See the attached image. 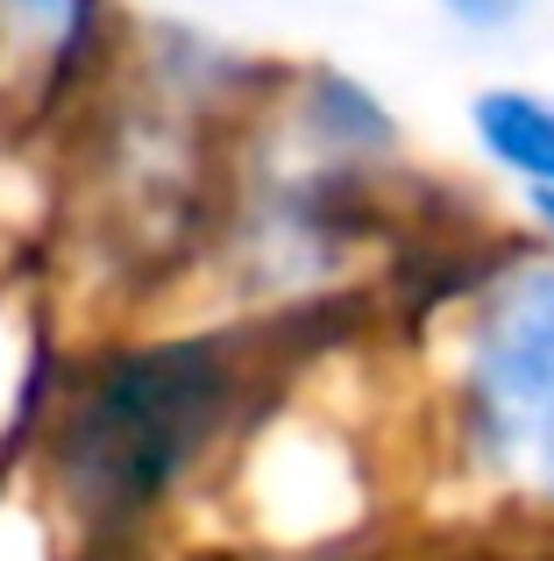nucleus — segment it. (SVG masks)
Instances as JSON below:
<instances>
[{
  "instance_id": "2",
  "label": "nucleus",
  "mask_w": 554,
  "mask_h": 561,
  "mask_svg": "<svg viewBox=\"0 0 554 561\" xmlns=\"http://www.w3.org/2000/svg\"><path fill=\"white\" fill-rule=\"evenodd\" d=\"M441 434L462 483L554 526V256L512 242L455 291L441 334Z\"/></svg>"
},
{
  "instance_id": "1",
  "label": "nucleus",
  "mask_w": 554,
  "mask_h": 561,
  "mask_svg": "<svg viewBox=\"0 0 554 561\" xmlns=\"http://www.w3.org/2000/svg\"><path fill=\"white\" fill-rule=\"evenodd\" d=\"M270 405V348L256 320L142 328L57 363L28 434L36 505L79 548H128L228 469Z\"/></svg>"
},
{
  "instance_id": "8",
  "label": "nucleus",
  "mask_w": 554,
  "mask_h": 561,
  "mask_svg": "<svg viewBox=\"0 0 554 561\" xmlns=\"http://www.w3.org/2000/svg\"><path fill=\"white\" fill-rule=\"evenodd\" d=\"M527 220H533V242L554 256V199H541V206H527Z\"/></svg>"
},
{
  "instance_id": "4",
  "label": "nucleus",
  "mask_w": 554,
  "mask_h": 561,
  "mask_svg": "<svg viewBox=\"0 0 554 561\" xmlns=\"http://www.w3.org/2000/svg\"><path fill=\"white\" fill-rule=\"evenodd\" d=\"M242 122H256V136H270L291 164L342 171V179H391L405 164V122L370 79L342 65H299L270 71L264 100Z\"/></svg>"
},
{
  "instance_id": "3",
  "label": "nucleus",
  "mask_w": 554,
  "mask_h": 561,
  "mask_svg": "<svg viewBox=\"0 0 554 561\" xmlns=\"http://www.w3.org/2000/svg\"><path fill=\"white\" fill-rule=\"evenodd\" d=\"M122 0H0V93L14 122L79 114L122 79L128 57Z\"/></svg>"
},
{
  "instance_id": "7",
  "label": "nucleus",
  "mask_w": 554,
  "mask_h": 561,
  "mask_svg": "<svg viewBox=\"0 0 554 561\" xmlns=\"http://www.w3.org/2000/svg\"><path fill=\"white\" fill-rule=\"evenodd\" d=\"M441 14L455 28H470V36H505V28H519L533 14V0H441Z\"/></svg>"
},
{
  "instance_id": "9",
  "label": "nucleus",
  "mask_w": 554,
  "mask_h": 561,
  "mask_svg": "<svg viewBox=\"0 0 554 561\" xmlns=\"http://www.w3.org/2000/svg\"><path fill=\"white\" fill-rule=\"evenodd\" d=\"M0 136H14V107H8V93H0Z\"/></svg>"
},
{
  "instance_id": "6",
  "label": "nucleus",
  "mask_w": 554,
  "mask_h": 561,
  "mask_svg": "<svg viewBox=\"0 0 554 561\" xmlns=\"http://www.w3.org/2000/svg\"><path fill=\"white\" fill-rule=\"evenodd\" d=\"M57 363L65 356L50 348L28 291L0 271V469H8V455H22L28 434H36V412H43V398H50V383H57Z\"/></svg>"
},
{
  "instance_id": "5",
  "label": "nucleus",
  "mask_w": 554,
  "mask_h": 561,
  "mask_svg": "<svg viewBox=\"0 0 554 561\" xmlns=\"http://www.w3.org/2000/svg\"><path fill=\"white\" fill-rule=\"evenodd\" d=\"M470 142L476 164L498 185H512L527 206L554 199V85L498 79L470 100Z\"/></svg>"
}]
</instances>
